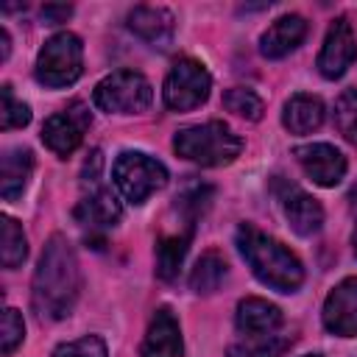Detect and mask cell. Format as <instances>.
Wrapping results in <instances>:
<instances>
[{
    "label": "cell",
    "mask_w": 357,
    "mask_h": 357,
    "mask_svg": "<svg viewBox=\"0 0 357 357\" xmlns=\"http://www.w3.org/2000/svg\"><path fill=\"white\" fill-rule=\"evenodd\" d=\"M70 14H73V8H70V6H45V8H42V20H45L47 25L64 22Z\"/></svg>",
    "instance_id": "obj_29"
},
{
    "label": "cell",
    "mask_w": 357,
    "mask_h": 357,
    "mask_svg": "<svg viewBox=\"0 0 357 357\" xmlns=\"http://www.w3.org/2000/svg\"><path fill=\"white\" fill-rule=\"evenodd\" d=\"M293 343V337L287 335H245L243 340L231 343L226 357H282L287 351V346Z\"/></svg>",
    "instance_id": "obj_21"
},
{
    "label": "cell",
    "mask_w": 357,
    "mask_h": 357,
    "mask_svg": "<svg viewBox=\"0 0 357 357\" xmlns=\"http://www.w3.org/2000/svg\"><path fill=\"white\" fill-rule=\"evenodd\" d=\"M301 170L321 187H335L346 176V156L329 142H310L293 151Z\"/></svg>",
    "instance_id": "obj_11"
},
{
    "label": "cell",
    "mask_w": 357,
    "mask_h": 357,
    "mask_svg": "<svg viewBox=\"0 0 357 357\" xmlns=\"http://www.w3.org/2000/svg\"><path fill=\"white\" fill-rule=\"evenodd\" d=\"M95 106L103 112H114V114H137L145 112L153 100V86L142 73L134 70H117L112 75H106L103 81H98L95 92Z\"/></svg>",
    "instance_id": "obj_6"
},
{
    "label": "cell",
    "mask_w": 357,
    "mask_h": 357,
    "mask_svg": "<svg viewBox=\"0 0 357 357\" xmlns=\"http://www.w3.org/2000/svg\"><path fill=\"white\" fill-rule=\"evenodd\" d=\"M3 109H0V126L8 131V128H22V126H28L31 123V109H28V103H22V100H17L14 98V89H11V84H3Z\"/></svg>",
    "instance_id": "obj_26"
},
{
    "label": "cell",
    "mask_w": 357,
    "mask_h": 357,
    "mask_svg": "<svg viewBox=\"0 0 357 357\" xmlns=\"http://www.w3.org/2000/svg\"><path fill=\"white\" fill-rule=\"evenodd\" d=\"M324 100L318 95H307V92H298L293 95L287 103H284V112H282V123L290 134H310L315 128H321L324 123Z\"/></svg>",
    "instance_id": "obj_19"
},
{
    "label": "cell",
    "mask_w": 357,
    "mask_h": 357,
    "mask_svg": "<svg viewBox=\"0 0 357 357\" xmlns=\"http://www.w3.org/2000/svg\"><path fill=\"white\" fill-rule=\"evenodd\" d=\"M89 123H92L89 109L81 100H75L64 112H59V114H53V117L45 120V126H42V142L56 156H70L81 145L84 131L89 128Z\"/></svg>",
    "instance_id": "obj_8"
},
{
    "label": "cell",
    "mask_w": 357,
    "mask_h": 357,
    "mask_svg": "<svg viewBox=\"0 0 357 357\" xmlns=\"http://www.w3.org/2000/svg\"><path fill=\"white\" fill-rule=\"evenodd\" d=\"M112 176H114L120 195L128 204H145L156 190H162L167 184L165 165L148 153H139V151H123L114 159Z\"/></svg>",
    "instance_id": "obj_5"
},
{
    "label": "cell",
    "mask_w": 357,
    "mask_h": 357,
    "mask_svg": "<svg viewBox=\"0 0 357 357\" xmlns=\"http://www.w3.org/2000/svg\"><path fill=\"white\" fill-rule=\"evenodd\" d=\"M33 173V153L28 148H8L0 159V195L3 201H17Z\"/></svg>",
    "instance_id": "obj_18"
},
{
    "label": "cell",
    "mask_w": 357,
    "mask_h": 357,
    "mask_svg": "<svg viewBox=\"0 0 357 357\" xmlns=\"http://www.w3.org/2000/svg\"><path fill=\"white\" fill-rule=\"evenodd\" d=\"M304 357H321V354H304Z\"/></svg>",
    "instance_id": "obj_33"
},
{
    "label": "cell",
    "mask_w": 357,
    "mask_h": 357,
    "mask_svg": "<svg viewBox=\"0 0 357 357\" xmlns=\"http://www.w3.org/2000/svg\"><path fill=\"white\" fill-rule=\"evenodd\" d=\"M209 89H212V78L204 70V64H198L192 59H178L165 78L162 98H165L167 109L190 112L209 98Z\"/></svg>",
    "instance_id": "obj_7"
},
{
    "label": "cell",
    "mask_w": 357,
    "mask_h": 357,
    "mask_svg": "<svg viewBox=\"0 0 357 357\" xmlns=\"http://www.w3.org/2000/svg\"><path fill=\"white\" fill-rule=\"evenodd\" d=\"M81 70H84V45L75 33L61 31V33H53L42 45L33 73L39 84L59 89V86H70L73 81H78Z\"/></svg>",
    "instance_id": "obj_4"
},
{
    "label": "cell",
    "mask_w": 357,
    "mask_h": 357,
    "mask_svg": "<svg viewBox=\"0 0 357 357\" xmlns=\"http://www.w3.org/2000/svg\"><path fill=\"white\" fill-rule=\"evenodd\" d=\"M78 290H81V271L75 251L61 234H53L45 243V251L33 271L31 304L39 318L59 321L73 312Z\"/></svg>",
    "instance_id": "obj_1"
},
{
    "label": "cell",
    "mask_w": 357,
    "mask_h": 357,
    "mask_svg": "<svg viewBox=\"0 0 357 357\" xmlns=\"http://www.w3.org/2000/svg\"><path fill=\"white\" fill-rule=\"evenodd\" d=\"M128 28L131 33H137L142 42L153 45V47H167L173 39V14L167 8L159 6H137L128 14Z\"/></svg>",
    "instance_id": "obj_16"
},
{
    "label": "cell",
    "mask_w": 357,
    "mask_h": 357,
    "mask_svg": "<svg viewBox=\"0 0 357 357\" xmlns=\"http://www.w3.org/2000/svg\"><path fill=\"white\" fill-rule=\"evenodd\" d=\"M304 36H307V20L298 14H284L262 33L259 53L265 59H284L304 42Z\"/></svg>",
    "instance_id": "obj_15"
},
{
    "label": "cell",
    "mask_w": 357,
    "mask_h": 357,
    "mask_svg": "<svg viewBox=\"0 0 357 357\" xmlns=\"http://www.w3.org/2000/svg\"><path fill=\"white\" fill-rule=\"evenodd\" d=\"M234 240H237L243 259L251 265L254 276L262 284H268L279 293H293L301 287L304 268H301L298 257L290 248H284L279 240H273L271 234L259 231L251 223H240Z\"/></svg>",
    "instance_id": "obj_2"
},
{
    "label": "cell",
    "mask_w": 357,
    "mask_h": 357,
    "mask_svg": "<svg viewBox=\"0 0 357 357\" xmlns=\"http://www.w3.org/2000/svg\"><path fill=\"white\" fill-rule=\"evenodd\" d=\"M234 324L243 335H271L282 326V310L265 298L248 296L237 304Z\"/></svg>",
    "instance_id": "obj_17"
},
{
    "label": "cell",
    "mask_w": 357,
    "mask_h": 357,
    "mask_svg": "<svg viewBox=\"0 0 357 357\" xmlns=\"http://www.w3.org/2000/svg\"><path fill=\"white\" fill-rule=\"evenodd\" d=\"M324 326L332 335L354 337L357 335V276L343 279L324 301Z\"/></svg>",
    "instance_id": "obj_12"
},
{
    "label": "cell",
    "mask_w": 357,
    "mask_h": 357,
    "mask_svg": "<svg viewBox=\"0 0 357 357\" xmlns=\"http://www.w3.org/2000/svg\"><path fill=\"white\" fill-rule=\"evenodd\" d=\"M0 42H3V59H8V50H11V45H8V31H6V28L0 31Z\"/></svg>",
    "instance_id": "obj_30"
},
{
    "label": "cell",
    "mask_w": 357,
    "mask_h": 357,
    "mask_svg": "<svg viewBox=\"0 0 357 357\" xmlns=\"http://www.w3.org/2000/svg\"><path fill=\"white\" fill-rule=\"evenodd\" d=\"M276 195H279V204H282V212L290 223V229L301 237H310L315 231H321L324 226V206L310 195L304 192L298 184H290V181H276Z\"/></svg>",
    "instance_id": "obj_10"
},
{
    "label": "cell",
    "mask_w": 357,
    "mask_h": 357,
    "mask_svg": "<svg viewBox=\"0 0 357 357\" xmlns=\"http://www.w3.org/2000/svg\"><path fill=\"white\" fill-rule=\"evenodd\" d=\"M0 237H3V245H0V259H3V268H17L22 265V259L28 257V243H25V234H22V226L3 215L0 218Z\"/></svg>",
    "instance_id": "obj_23"
},
{
    "label": "cell",
    "mask_w": 357,
    "mask_h": 357,
    "mask_svg": "<svg viewBox=\"0 0 357 357\" xmlns=\"http://www.w3.org/2000/svg\"><path fill=\"white\" fill-rule=\"evenodd\" d=\"M53 357H109V354H106V343L98 335H84L78 340L56 346Z\"/></svg>",
    "instance_id": "obj_28"
},
{
    "label": "cell",
    "mask_w": 357,
    "mask_h": 357,
    "mask_svg": "<svg viewBox=\"0 0 357 357\" xmlns=\"http://www.w3.org/2000/svg\"><path fill=\"white\" fill-rule=\"evenodd\" d=\"M187 248H190V231L184 234H167L159 240L156 245V273L159 279L170 282L178 276V268L187 257Z\"/></svg>",
    "instance_id": "obj_22"
},
{
    "label": "cell",
    "mask_w": 357,
    "mask_h": 357,
    "mask_svg": "<svg viewBox=\"0 0 357 357\" xmlns=\"http://www.w3.org/2000/svg\"><path fill=\"white\" fill-rule=\"evenodd\" d=\"M223 106L229 112H234L237 117H245V120H259L265 106H262V98L254 95L251 89H243V86H231L226 95H223Z\"/></svg>",
    "instance_id": "obj_24"
},
{
    "label": "cell",
    "mask_w": 357,
    "mask_h": 357,
    "mask_svg": "<svg viewBox=\"0 0 357 357\" xmlns=\"http://www.w3.org/2000/svg\"><path fill=\"white\" fill-rule=\"evenodd\" d=\"M357 59V36L346 17H337L324 39V47L318 53V73L324 78H340Z\"/></svg>",
    "instance_id": "obj_9"
},
{
    "label": "cell",
    "mask_w": 357,
    "mask_h": 357,
    "mask_svg": "<svg viewBox=\"0 0 357 357\" xmlns=\"http://www.w3.org/2000/svg\"><path fill=\"white\" fill-rule=\"evenodd\" d=\"M89 192H84V198L75 204V220L89 229V231H100L109 229L120 220V204L112 195V190H106L103 184H98V178H89Z\"/></svg>",
    "instance_id": "obj_13"
},
{
    "label": "cell",
    "mask_w": 357,
    "mask_h": 357,
    "mask_svg": "<svg viewBox=\"0 0 357 357\" xmlns=\"http://www.w3.org/2000/svg\"><path fill=\"white\" fill-rule=\"evenodd\" d=\"M25 337V324H22V315L14 310V307H6L3 310V324H0V351L3 354H11Z\"/></svg>",
    "instance_id": "obj_27"
},
{
    "label": "cell",
    "mask_w": 357,
    "mask_h": 357,
    "mask_svg": "<svg viewBox=\"0 0 357 357\" xmlns=\"http://www.w3.org/2000/svg\"><path fill=\"white\" fill-rule=\"evenodd\" d=\"M349 201H351V204H354V206H357V184H354V187H351V192H349Z\"/></svg>",
    "instance_id": "obj_31"
},
{
    "label": "cell",
    "mask_w": 357,
    "mask_h": 357,
    "mask_svg": "<svg viewBox=\"0 0 357 357\" xmlns=\"http://www.w3.org/2000/svg\"><path fill=\"white\" fill-rule=\"evenodd\" d=\"M173 148L178 156L201 165V167H220L240 156L243 139L220 120H209L201 126H187L176 131Z\"/></svg>",
    "instance_id": "obj_3"
},
{
    "label": "cell",
    "mask_w": 357,
    "mask_h": 357,
    "mask_svg": "<svg viewBox=\"0 0 357 357\" xmlns=\"http://www.w3.org/2000/svg\"><path fill=\"white\" fill-rule=\"evenodd\" d=\"M351 245H354V254H357V226H354V234H351Z\"/></svg>",
    "instance_id": "obj_32"
},
{
    "label": "cell",
    "mask_w": 357,
    "mask_h": 357,
    "mask_svg": "<svg viewBox=\"0 0 357 357\" xmlns=\"http://www.w3.org/2000/svg\"><path fill=\"white\" fill-rule=\"evenodd\" d=\"M226 273H229L226 259L218 251H206V254L198 257V262H195V268L190 273V287L195 293H201V296H209L226 282Z\"/></svg>",
    "instance_id": "obj_20"
},
{
    "label": "cell",
    "mask_w": 357,
    "mask_h": 357,
    "mask_svg": "<svg viewBox=\"0 0 357 357\" xmlns=\"http://www.w3.org/2000/svg\"><path fill=\"white\" fill-rule=\"evenodd\" d=\"M181 329L176 315L167 307H159L148 324V332L139 346V357H181Z\"/></svg>",
    "instance_id": "obj_14"
},
{
    "label": "cell",
    "mask_w": 357,
    "mask_h": 357,
    "mask_svg": "<svg viewBox=\"0 0 357 357\" xmlns=\"http://www.w3.org/2000/svg\"><path fill=\"white\" fill-rule=\"evenodd\" d=\"M335 126L337 131L357 145V89H346L335 103Z\"/></svg>",
    "instance_id": "obj_25"
}]
</instances>
